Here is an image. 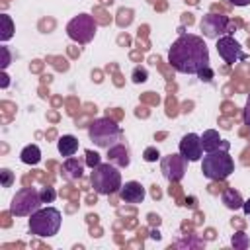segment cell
Instances as JSON below:
<instances>
[{"mask_svg":"<svg viewBox=\"0 0 250 250\" xmlns=\"http://www.w3.org/2000/svg\"><path fill=\"white\" fill-rule=\"evenodd\" d=\"M168 62L178 72L197 74L209 66V49L197 35H180L168 51Z\"/></svg>","mask_w":250,"mask_h":250,"instance_id":"obj_1","label":"cell"},{"mask_svg":"<svg viewBox=\"0 0 250 250\" xmlns=\"http://www.w3.org/2000/svg\"><path fill=\"white\" fill-rule=\"evenodd\" d=\"M90 182H92L94 191H98L100 195H111V193L119 191L123 186L121 184V172L111 162L98 164L96 168H92Z\"/></svg>","mask_w":250,"mask_h":250,"instance_id":"obj_2","label":"cell"},{"mask_svg":"<svg viewBox=\"0 0 250 250\" xmlns=\"http://www.w3.org/2000/svg\"><path fill=\"white\" fill-rule=\"evenodd\" d=\"M201 172L209 180H227L234 172V160L229 154V150H217V152H207L201 162Z\"/></svg>","mask_w":250,"mask_h":250,"instance_id":"obj_3","label":"cell"},{"mask_svg":"<svg viewBox=\"0 0 250 250\" xmlns=\"http://www.w3.org/2000/svg\"><path fill=\"white\" fill-rule=\"evenodd\" d=\"M61 211L55 207H43L37 209L31 219H29V230L35 236L47 238V236H55L61 229Z\"/></svg>","mask_w":250,"mask_h":250,"instance_id":"obj_4","label":"cell"},{"mask_svg":"<svg viewBox=\"0 0 250 250\" xmlns=\"http://www.w3.org/2000/svg\"><path fill=\"white\" fill-rule=\"evenodd\" d=\"M88 137L90 141L100 146V148H109L113 145H117L119 137H121V129L119 125L109 119V117H100V119H94L88 127Z\"/></svg>","mask_w":250,"mask_h":250,"instance_id":"obj_5","label":"cell"},{"mask_svg":"<svg viewBox=\"0 0 250 250\" xmlns=\"http://www.w3.org/2000/svg\"><path fill=\"white\" fill-rule=\"evenodd\" d=\"M41 191H37L35 188H23L12 197L10 213L16 217H31L37 209H41Z\"/></svg>","mask_w":250,"mask_h":250,"instance_id":"obj_6","label":"cell"},{"mask_svg":"<svg viewBox=\"0 0 250 250\" xmlns=\"http://www.w3.org/2000/svg\"><path fill=\"white\" fill-rule=\"evenodd\" d=\"M98 23L90 14H78L66 23V33L76 43H90L96 35Z\"/></svg>","mask_w":250,"mask_h":250,"instance_id":"obj_7","label":"cell"},{"mask_svg":"<svg viewBox=\"0 0 250 250\" xmlns=\"http://www.w3.org/2000/svg\"><path fill=\"white\" fill-rule=\"evenodd\" d=\"M217 53L227 64H234V62L248 59V55L242 51V47L238 45V41L232 35H221L217 39Z\"/></svg>","mask_w":250,"mask_h":250,"instance_id":"obj_8","label":"cell"},{"mask_svg":"<svg viewBox=\"0 0 250 250\" xmlns=\"http://www.w3.org/2000/svg\"><path fill=\"white\" fill-rule=\"evenodd\" d=\"M160 172L168 182H180L188 172V160L182 154H168L160 160Z\"/></svg>","mask_w":250,"mask_h":250,"instance_id":"obj_9","label":"cell"},{"mask_svg":"<svg viewBox=\"0 0 250 250\" xmlns=\"http://www.w3.org/2000/svg\"><path fill=\"white\" fill-rule=\"evenodd\" d=\"M229 25H230V20L223 14H207V16H203V20L199 23L203 35L209 39H219L229 29Z\"/></svg>","mask_w":250,"mask_h":250,"instance_id":"obj_10","label":"cell"},{"mask_svg":"<svg viewBox=\"0 0 250 250\" xmlns=\"http://www.w3.org/2000/svg\"><path fill=\"white\" fill-rule=\"evenodd\" d=\"M180 154L188 160V162H195L201 158L203 154V145H201V137L195 133H188L182 137L180 141Z\"/></svg>","mask_w":250,"mask_h":250,"instance_id":"obj_11","label":"cell"},{"mask_svg":"<svg viewBox=\"0 0 250 250\" xmlns=\"http://www.w3.org/2000/svg\"><path fill=\"white\" fill-rule=\"evenodd\" d=\"M201 145H203V150H205V152H217V150H229V148H230V143L225 141V139L219 135V131H215V129L203 131V135H201Z\"/></svg>","mask_w":250,"mask_h":250,"instance_id":"obj_12","label":"cell"},{"mask_svg":"<svg viewBox=\"0 0 250 250\" xmlns=\"http://www.w3.org/2000/svg\"><path fill=\"white\" fill-rule=\"evenodd\" d=\"M146 191L139 182H125V186H121L119 189V197L125 203H143Z\"/></svg>","mask_w":250,"mask_h":250,"instance_id":"obj_13","label":"cell"},{"mask_svg":"<svg viewBox=\"0 0 250 250\" xmlns=\"http://www.w3.org/2000/svg\"><path fill=\"white\" fill-rule=\"evenodd\" d=\"M82 172H84V164L78 160V158H72L68 156L64 162H62V168H61V176L68 182H76L82 178Z\"/></svg>","mask_w":250,"mask_h":250,"instance_id":"obj_14","label":"cell"},{"mask_svg":"<svg viewBox=\"0 0 250 250\" xmlns=\"http://www.w3.org/2000/svg\"><path fill=\"white\" fill-rule=\"evenodd\" d=\"M107 158L111 164H115L117 168H127L131 158H129V150L123 145H113L107 148Z\"/></svg>","mask_w":250,"mask_h":250,"instance_id":"obj_15","label":"cell"},{"mask_svg":"<svg viewBox=\"0 0 250 250\" xmlns=\"http://www.w3.org/2000/svg\"><path fill=\"white\" fill-rule=\"evenodd\" d=\"M57 146H59V152L68 158V156H72V154L78 150V139L72 137V135H62V137L59 139Z\"/></svg>","mask_w":250,"mask_h":250,"instance_id":"obj_16","label":"cell"},{"mask_svg":"<svg viewBox=\"0 0 250 250\" xmlns=\"http://www.w3.org/2000/svg\"><path fill=\"white\" fill-rule=\"evenodd\" d=\"M223 203L229 207V209H242V205H244V199H242V195H240V191H236L234 188H227L225 191H223Z\"/></svg>","mask_w":250,"mask_h":250,"instance_id":"obj_17","label":"cell"},{"mask_svg":"<svg viewBox=\"0 0 250 250\" xmlns=\"http://www.w3.org/2000/svg\"><path fill=\"white\" fill-rule=\"evenodd\" d=\"M20 158H21V162L23 164H37L39 160H41V150H39V146L37 145H27L21 152H20Z\"/></svg>","mask_w":250,"mask_h":250,"instance_id":"obj_18","label":"cell"},{"mask_svg":"<svg viewBox=\"0 0 250 250\" xmlns=\"http://www.w3.org/2000/svg\"><path fill=\"white\" fill-rule=\"evenodd\" d=\"M0 21H2V29H0V41H8L12 35H14V21L10 16L2 14L0 16Z\"/></svg>","mask_w":250,"mask_h":250,"instance_id":"obj_19","label":"cell"},{"mask_svg":"<svg viewBox=\"0 0 250 250\" xmlns=\"http://www.w3.org/2000/svg\"><path fill=\"white\" fill-rule=\"evenodd\" d=\"M248 244H250V240H248V234L246 232H236V234H232V246L234 248H238V250H244V248H248Z\"/></svg>","mask_w":250,"mask_h":250,"instance_id":"obj_20","label":"cell"},{"mask_svg":"<svg viewBox=\"0 0 250 250\" xmlns=\"http://www.w3.org/2000/svg\"><path fill=\"white\" fill-rule=\"evenodd\" d=\"M143 158H145L146 162H156V160L160 158V152H158L156 146H146L145 152H143Z\"/></svg>","mask_w":250,"mask_h":250,"instance_id":"obj_21","label":"cell"},{"mask_svg":"<svg viewBox=\"0 0 250 250\" xmlns=\"http://www.w3.org/2000/svg\"><path fill=\"white\" fill-rule=\"evenodd\" d=\"M86 164L90 168H96L98 164H102V156L96 150H86Z\"/></svg>","mask_w":250,"mask_h":250,"instance_id":"obj_22","label":"cell"},{"mask_svg":"<svg viewBox=\"0 0 250 250\" xmlns=\"http://www.w3.org/2000/svg\"><path fill=\"white\" fill-rule=\"evenodd\" d=\"M55 197H57V193H55L53 188H43V189H41V199H43V203H53Z\"/></svg>","mask_w":250,"mask_h":250,"instance_id":"obj_23","label":"cell"},{"mask_svg":"<svg viewBox=\"0 0 250 250\" xmlns=\"http://www.w3.org/2000/svg\"><path fill=\"white\" fill-rule=\"evenodd\" d=\"M146 68H141V66H137L135 70H133V82H137V84H141V82H145L146 80Z\"/></svg>","mask_w":250,"mask_h":250,"instance_id":"obj_24","label":"cell"},{"mask_svg":"<svg viewBox=\"0 0 250 250\" xmlns=\"http://www.w3.org/2000/svg\"><path fill=\"white\" fill-rule=\"evenodd\" d=\"M0 176H2V186H4V188H10V186H12V182H14V174H12L8 168H2Z\"/></svg>","mask_w":250,"mask_h":250,"instance_id":"obj_25","label":"cell"},{"mask_svg":"<svg viewBox=\"0 0 250 250\" xmlns=\"http://www.w3.org/2000/svg\"><path fill=\"white\" fill-rule=\"evenodd\" d=\"M197 76L201 78V80H205V82H211V78H213V70L207 66V68H203V70H199L197 72Z\"/></svg>","mask_w":250,"mask_h":250,"instance_id":"obj_26","label":"cell"},{"mask_svg":"<svg viewBox=\"0 0 250 250\" xmlns=\"http://www.w3.org/2000/svg\"><path fill=\"white\" fill-rule=\"evenodd\" d=\"M0 51H2V68H6L10 64V51L8 47H0Z\"/></svg>","mask_w":250,"mask_h":250,"instance_id":"obj_27","label":"cell"},{"mask_svg":"<svg viewBox=\"0 0 250 250\" xmlns=\"http://www.w3.org/2000/svg\"><path fill=\"white\" fill-rule=\"evenodd\" d=\"M244 123L250 127V96L246 98V105H244Z\"/></svg>","mask_w":250,"mask_h":250,"instance_id":"obj_28","label":"cell"},{"mask_svg":"<svg viewBox=\"0 0 250 250\" xmlns=\"http://www.w3.org/2000/svg\"><path fill=\"white\" fill-rule=\"evenodd\" d=\"M230 4H234V6H248L250 4V0H229Z\"/></svg>","mask_w":250,"mask_h":250,"instance_id":"obj_29","label":"cell"},{"mask_svg":"<svg viewBox=\"0 0 250 250\" xmlns=\"http://www.w3.org/2000/svg\"><path fill=\"white\" fill-rule=\"evenodd\" d=\"M242 209H244V215H246V217H250V199H246V201H244Z\"/></svg>","mask_w":250,"mask_h":250,"instance_id":"obj_30","label":"cell"},{"mask_svg":"<svg viewBox=\"0 0 250 250\" xmlns=\"http://www.w3.org/2000/svg\"><path fill=\"white\" fill-rule=\"evenodd\" d=\"M0 78H2V82H0V86H2V88H6V86L10 84V80H8V76H6V74H2Z\"/></svg>","mask_w":250,"mask_h":250,"instance_id":"obj_31","label":"cell"},{"mask_svg":"<svg viewBox=\"0 0 250 250\" xmlns=\"http://www.w3.org/2000/svg\"><path fill=\"white\" fill-rule=\"evenodd\" d=\"M150 234H152V238H160V232H158V230H152Z\"/></svg>","mask_w":250,"mask_h":250,"instance_id":"obj_32","label":"cell"}]
</instances>
